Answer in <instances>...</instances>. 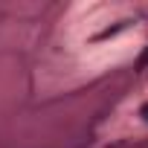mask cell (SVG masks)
I'll list each match as a JSON object with an SVG mask.
<instances>
[{"label": "cell", "instance_id": "obj_1", "mask_svg": "<svg viewBox=\"0 0 148 148\" xmlns=\"http://www.w3.org/2000/svg\"><path fill=\"white\" fill-rule=\"evenodd\" d=\"M145 67H148V47H145V49H142V55L136 58V70H145Z\"/></svg>", "mask_w": 148, "mask_h": 148}, {"label": "cell", "instance_id": "obj_2", "mask_svg": "<svg viewBox=\"0 0 148 148\" xmlns=\"http://www.w3.org/2000/svg\"><path fill=\"white\" fill-rule=\"evenodd\" d=\"M139 116H142V119H145V122H148V102H145V105H142V108H139Z\"/></svg>", "mask_w": 148, "mask_h": 148}]
</instances>
